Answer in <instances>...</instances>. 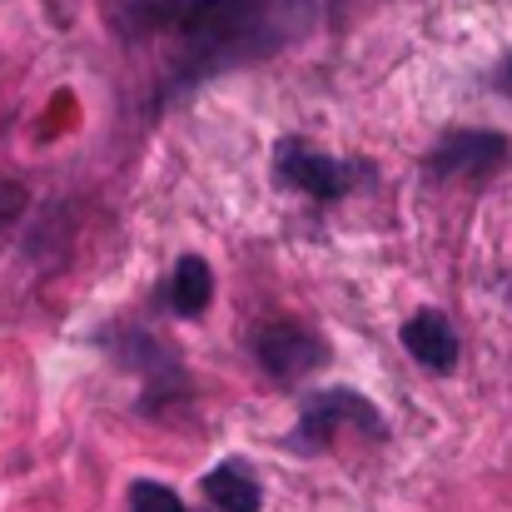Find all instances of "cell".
<instances>
[{
  "label": "cell",
  "instance_id": "6da1fadb",
  "mask_svg": "<svg viewBox=\"0 0 512 512\" xmlns=\"http://www.w3.org/2000/svg\"><path fill=\"white\" fill-rule=\"evenodd\" d=\"M309 0H135L130 15L150 35H170L194 70H219L274 50L294 35Z\"/></svg>",
  "mask_w": 512,
  "mask_h": 512
},
{
  "label": "cell",
  "instance_id": "7a4b0ae2",
  "mask_svg": "<svg viewBox=\"0 0 512 512\" xmlns=\"http://www.w3.org/2000/svg\"><path fill=\"white\" fill-rule=\"evenodd\" d=\"M343 428H353L358 438H383V413L348 393V388H329L319 398L304 403V418H299V448H334Z\"/></svg>",
  "mask_w": 512,
  "mask_h": 512
},
{
  "label": "cell",
  "instance_id": "3957f363",
  "mask_svg": "<svg viewBox=\"0 0 512 512\" xmlns=\"http://www.w3.org/2000/svg\"><path fill=\"white\" fill-rule=\"evenodd\" d=\"M274 174H279V184H289L309 199H339L348 189V179H353V170H343L339 160H329L324 150H314L304 140H279L274 145Z\"/></svg>",
  "mask_w": 512,
  "mask_h": 512
},
{
  "label": "cell",
  "instance_id": "277c9868",
  "mask_svg": "<svg viewBox=\"0 0 512 512\" xmlns=\"http://www.w3.org/2000/svg\"><path fill=\"white\" fill-rule=\"evenodd\" d=\"M254 358L264 363L269 378L299 383L304 373H314V368L324 363V348H319V339H314L309 329H299V324H264V329L254 334Z\"/></svg>",
  "mask_w": 512,
  "mask_h": 512
},
{
  "label": "cell",
  "instance_id": "5b68a950",
  "mask_svg": "<svg viewBox=\"0 0 512 512\" xmlns=\"http://www.w3.org/2000/svg\"><path fill=\"white\" fill-rule=\"evenodd\" d=\"M508 165V140L493 130H458L433 150V174L448 179H483Z\"/></svg>",
  "mask_w": 512,
  "mask_h": 512
},
{
  "label": "cell",
  "instance_id": "8992f818",
  "mask_svg": "<svg viewBox=\"0 0 512 512\" xmlns=\"http://www.w3.org/2000/svg\"><path fill=\"white\" fill-rule=\"evenodd\" d=\"M403 348L428 368V373H453L458 368V334L438 309H423L403 324Z\"/></svg>",
  "mask_w": 512,
  "mask_h": 512
},
{
  "label": "cell",
  "instance_id": "52a82bcc",
  "mask_svg": "<svg viewBox=\"0 0 512 512\" xmlns=\"http://www.w3.org/2000/svg\"><path fill=\"white\" fill-rule=\"evenodd\" d=\"M209 299H214V269H209V259L184 254V259L170 269V304H174V314H179V319H199V314L209 309Z\"/></svg>",
  "mask_w": 512,
  "mask_h": 512
},
{
  "label": "cell",
  "instance_id": "ba28073f",
  "mask_svg": "<svg viewBox=\"0 0 512 512\" xmlns=\"http://www.w3.org/2000/svg\"><path fill=\"white\" fill-rule=\"evenodd\" d=\"M204 498L219 512H259V503H264V493H259V483H254V473H249L244 463L214 468V473L204 478Z\"/></svg>",
  "mask_w": 512,
  "mask_h": 512
},
{
  "label": "cell",
  "instance_id": "9c48e42d",
  "mask_svg": "<svg viewBox=\"0 0 512 512\" xmlns=\"http://www.w3.org/2000/svg\"><path fill=\"white\" fill-rule=\"evenodd\" d=\"M130 512H189V508L179 503V493H174V488L140 478V483H130Z\"/></svg>",
  "mask_w": 512,
  "mask_h": 512
},
{
  "label": "cell",
  "instance_id": "30bf717a",
  "mask_svg": "<svg viewBox=\"0 0 512 512\" xmlns=\"http://www.w3.org/2000/svg\"><path fill=\"white\" fill-rule=\"evenodd\" d=\"M498 90H503V95L512 100V55L503 60V70H498Z\"/></svg>",
  "mask_w": 512,
  "mask_h": 512
}]
</instances>
